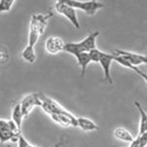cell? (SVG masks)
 <instances>
[{"instance_id":"6da1fadb","label":"cell","mask_w":147,"mask_h":147,"mask_svg":"<svg viewBox=\"0 0 147 147\" xmlns=\"http://www.w3.org/2000/svg\"><path fill=\"white\" fill-rule=\"evenodd\" d=\"M53 15V13L49 12L45 15L35 14L32 16L30 24L28 46L22 52L26 58L32 59L36 56L34 46L38 40L40 36L44 32L48 21Z\"/></svg>"},{"instance_id":"7a4b0ae2","label":"cell","mask_w":147,"mask_h":147,"mask_svg":"<svg viewBox=\"0 0 147 147\" xmlns=\"http://www.w3.org/2000/svg\"><path fill=\"white\" fill-rule=\"evenodd\" d=\"M99 34L98 31L91 32L87 37L81 42L65 44L63 51L75 56L80 53L89 52L90 50L96 48V42Z\"/></svg>"},{"instance_id":"3957f363","label":"cell","mask_w":147,"mask_h":147,"mask_svg":"<svg viewBox=\"0 0 147 147\" xmlns=\"http://www.w3.org/2000/svg\"><path fill=\"white\" fill-rule=\"evenodd\" d=\"M65 2L70 5L75 10H81L84 12L86 14L90 16H93L96 12L104 7V5L101 2L95 0L90 1H82L74 0H64Z\"/></svg>"},{"instance_id":"277c9868","label":"cell","mask_w":147,"mask_h":147,"mask_svg":"<svg viewBox=\"0 0 147 147\" xmlns=\"http://www.w3.org/2000/svg\"><path fill=\"white\" fill-rule=\"evenodd\" d=\"M55 8L58 13L67 18L76 29H80V25L76 10L66 3L64 0L57 1L55 4Z\"/></svg>"},{"instance_id":"5b68a950","label":"cell","mask_w":147,"mask_h":147,"mask_svg":"<svg viewBox=\"0 0 147 147\" xmlns=\"http://www.w3.org/2000/svg\"><path fill=\"white\" fill-rule=\"evenodd\" d=\"M42 101L41 108L49 116L53 114H64L68 112L57 101L42 93L38 94Z\"/></svg>"},{"instance_id":"8992f818","label":"cell","mask_w":147,"mask_h":147,"mask_svg":"<svg viewBox=\"0 0 147 147\" xmlns=\"http://www.w3.org/2000/svg\"><path fill=\"white\" fill-rule=\"evenodd\" d=\"M121 57L128 63L138 67L141 65H147V56L122 50H116L114 54Z\"/></svg>"},{"instance_id":"52a82bcc","label":"cell","mask_w":147,"mask_h":147,"mask_svg":"<svg viewBox=\"0 0 147 147\" xmlns=\"http://www.w3.org/2000/svg\"><path fill=\"white\" fill-rule=\"evenodd\" d=\"M24 118L28 116L35 107L42 105L41 101L38 94L31 93L23 98L19 103Z\"/></svg>"},{"instance_id":"ba28073f","label":"cell","mask_w":147,"mask_h":147,"mask_svg":"<svg viewBox=\"0 0 147 147\" xmlns=\"http://www.w3.org/2000/svg\"><path fill=\"white\" fill-rule=\"evenodd\" d=\"M53 121L63 127H77V118L69 111L64 114L50 115Z\"/></svg>"},{"instance_id":"9c48e42d","label":"cell","mask_w":147,"mask_h":147,"mask_svg":"<svg viewBox=\"0 0 147 147\" xmlns=\"http://www.w3.org/2000/svg\"><path fill=\"white\" fill-rule=\"evenodd\" d=\"M114 55L102 52L101 57L99 61L103 70L104 79L110 84L113 83V80L111 75V67L112 61H114Z\"/></svg>"},{"instance_id":"30bf717a","label":"cell","mask_w":147,"mask_h":147,"mask_svg":"<svg viewBox=\"0 0 147 147\" xmlns=\"http://www.w3.org/2000/svg\"><path fill=\"white\" fill-rule=\"evenodd\" d=\"M65 44L60 37H50L47 39L45 43L46 51L51 54H55L59 52L64 50Z\"/></svg>"},{"instance_id":"8fae6325","label":"cell","mask_w":147,"mask_h":147,"mask_svg":"<svg viewBox=\"0 0 147 147\" xmlns=\"http://www.w3.org/2000/svg\"><path fill=\"white\" fill-rule=\"evenodd\" d=\"M134 105L140 115L138 134L147 133V113L138 101H135Z\"/></svg>"},{"instance_id":"7c38bea8","label":"cell","mask_w":147,"mask_h":147,"mask_svg":"<svg viewBox=\"0 0 147 147\" xmlns=\"http://www.w3.org/2000/svg\"><path fill=\"white\" fill-rule=\"evenodd\" d=\"M77 127L85 132H92L99 130V127L90 119L85 117L77 118Z\"/></svg>"},{"instance_id":"4fadbf2b","label":"cell","mask_w":147,"mask_h":147,"mask_svg":"<svg viewBox=\"0 0 147 147\" xmlns=\"http://www.w3.org/2000/svg\"><path fill=\"white\" fill-rule=\"evenodd\" d=\"M113 135L118 140L130 144L134 140L131 133L122 127L117 128L113 132Z\"/></svg>"},{"instance_id":"5bb4252c","label":"cell","mask_w":147,"mask_h":147,"mask_svg":"<svg viewBox=\"0 0 147 147\" xmlns=\"http://www.w3.org/2000/svg\"><path fill=\"white\" fill-rule=\"evenodd\" d=\"M113 55L114 56V61H116L119 64L122 65L123 67L130 69L136 72L147 84V74L146 73L143 72L141 69H140L138 67L133 66V65L128 63L127 62H126L121 57H120L119 56L114 54H113Z\"/></svg>"},{"instance_id":"9a60e30c","label":"cell","mask_w":147,"mask_h":147,"mask_svg":"<svg viewBox=\"0 0 147 147\" xmlns=\"http://www.w3.org/2000/svg\"><path fill=\"white\" fill-rule=\"evenodd\" d=\"M78 65L81 68L82 76H84L88 65L91 62L89 52H83L76 55Z\"/></svg>"},{"instance_id":"2e32d148","label":"cell","mask_w":147,"mask_h":147,"mask_svg":"<svg viewBox=\"0 0 147 147\" xmlns=\"http://www.w3.org/2000/svg\"><path fill=\"white\" fill-rule=\"evenodd\" d=\"M24 118L21 111L20 103L17 104L14 107L11 114V119L19 129H21L22 122Z\"/></svg>"},{"instance_id":"e0dca14e","label":"cell","mask_w":147,"mask_h":147,"mask_svg":"<svg viewBox=\"0 0 147 147\" xmlns=\"http://www.w3.org/2000/svg\"><path fill=\"white\" fill-rule=\"evenodd\" d=\"M14 0H1L0 1V13L9 11L14 3Z\"/></svg>"},{"instance_id":"ac0fdd59","label":"cell","mask_w":147,"mask_h":147,"mask_svg":"<svg viewBox=\"0 0 147 147\" xmlns=\"http://www.w3.org/2000/svg\"><path fill=\"white\" fill-rule=\"evenodd\" d=\"M103 51L98 50L97 48L93 49L89 52L91 62L99 63Z\"/></svg>"},{"instance_id":"d6986e66","label":"cell","mask_w":147,"mask_h":147,"mask_svg":"<svg viewBox=\"0 0 147 147\" xmlns=\"http://www.w3.org/2000/svg\"><path fill=\"white\" fill-rule=\"evenodd\" d=\"M139 147H147V133L138 134V137Z\"/></svg>"},{"instance_id":"ffe728a7","label":"cell","mask_w":147,"mask_h":147,"mask_svg":"<svg viewBox=\"0 0 147 147\" xmlns=\"http://www.w3.org/2000/svg\"><path fill=\"white\" fill-rule=\"evenodd\" d=\"M17 143L18 144V147H39L30 144L22 135L19 137ZM9 147H11V146H9Z\"/></svg>"},{"instance_id":"44dd1931","label":"cell","mask_w":147,"mask_h":147,"mask_svg":"<svg viewBox=\"0 0 147 147\" xmlns=\"http://www.w3.org/2000/svg\"><path fill=\"white\" fill-rule=\"evenodd\" d=\"M61 145V143H58L57 144H55L54 147H60Z\"/></svg>"}]
</instances>
